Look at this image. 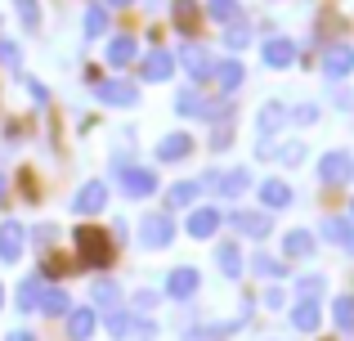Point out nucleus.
<instances>
[{
  "mask_svg": "<svg viewBox=\"0 0 354 341\" xmlns=\"http://www.w3.org/2000/svg\"><path fill=\"white\" fill-rule=\"evenodd\" d=\"M72 243H77V252H81V261H86V265H108V261H113V243H108L104 229L81 225Z\"/></svg>",
  "mask_w": 354,
  "mask_h": 341,
  "instance_id": "nucleus-1",
  "label": "nucleus"
},
{
  "mask_svg": "<svg viewBox=\"0 0 354 341\" xmlns=\"http://www.w3.org/2000/svg\"><path fill=\"white\" fill-rule=\"evenodd\" d=\"M139 243L153 247V252H157V247H166V243H175V220L171 216H157V211H153V216H144V220H139Z\"/></svg>",
  "mask_w": 354,
  "mask_h": 341,
  "instance_id": "nucleus-2",
  "label": "nucleus"
},
{
  "mask_svg": "<svg viewBox=\"0 0 354 341\" xmlns=\"http://www.w3.org/2000/svg\"><path fill=\"white\" fill-rule=\"evenodd\" d=\"M108 207V184L104 180H86L77 189V198H72V211L77 216H95V211H104Z\"/></svg>",
  "mask_w": 354,
  "mask_h": 341,
  "instance_id": "nucleus-3",
  "label": "nucleus"
},
{
  "mask_svg": "<svg viewBox=\"0 0 354 341\" xmlns=\"http://www.w3.org/2000/svg\"><path fill=\"white\" fill-rule=\"evenodd\" d=\"M198 270L193 265H180V270H171L166 274V297H175V301H184V297H193L198 292Z\"/></svg>",
  "mask_w": 354,
  "mask_h": 341,
  "instance_id": "nucleus-4",
  "label": "nucleus"
},
{
  "mask_svg": "<svg viewBox=\"0 0 354 341\" xmlns=\"http://www.w3.org/2000/svg\"><path fill=\"white\" fill-rule=\"evenodd\" d=\"M350 171H354L350 153H328V158L319 162V180H323V184H346Z\"/></svg>",
  "mask_w": 354,
  "mask_h": 341,
  "instance_id": "nucleus-5",
  "label": "nucleus"
},
{
  "mask_svg": "<svg viewBox=\"0 0 354 341\" xmlns=\"http://www.w3.org/2000/svg\"><path fill=\"white\" fill-rule=\"evenodd\" d=\"M323 72H328V77H346V72H354V50L350 45H328V50H323Z\"/></svg>",
  "mask_w": 354,
  "mask_h": 341,
  "instance_id": "nucleus-6",
  "label": "nucleus"
},
{
  "mask_svg": "<svg viewBox=\"0 0 354 341\" xmlns=\"http://www.w3.org/2000/svg\"><path fill=\"white\" fill-rule=\"evenodd\" d=\"M99 99L113 104V108H130L139 99V90L130 86V81H99Z\"/></svg>",
  "mask_w": 354,
  "mask_h": 341,
  "instance_id": "nucleus-7",
  "label": "nucleus"
},
{
  "mask_svg": "<svg viewBox=\"0 0 354 341\" xmlns=\"http://www.w3.org/2000/svg\"><path fill=\"white\" fill-rule=\"evenodd\" d=\"M121 184H126L130 198H148V193L157 189V175L144 171V167H126V171H121Z\"/></svg>",
  "mask_w": 354,
  "mask_h": 341,
  "instance_id": "nucleus-8",
  "label": "nucleus"
},
{
  "mask_svg": "<svg viewBox=\"0 0 354 341\" xmlns=\"http://www.w3.org/2000/svg\"><path fill=\"white\" fill-rule=\"evenodd\" d=\"M265 63L269 68H292L296 63V45L287 41V36H269L265 41Z\"/></svg>",
  "mask_w": 354,
  "mask_h": 341,
  "instance_id": "nucleus-9",
  "label": "nucleus"
},
{
  "mask_svg": "<svg viewBox=\"0 0 354 341\" xmlns=\"http://www.w3.org/2000/svg\"><path fill=\"white\" fill-rule=\"evenodd\" d=\"M171 72H175V59L166 50H153L144 63H139V77H144V81H166Z\"/></svg>",
  "mask_w": 354,
  "mask_h": 341,
  "instance_id": "nucleus-10",
  "label": "nucleus"
},
{
  "mask_svg": "<svg viewBox=\"0 0 354 341\" xmlns=\"http://www.w3.org/2000/svg\"><path fill=\"white\" fill-rule=\"evenodd\" d=\"M18 256H23V225L5 220L0 225V261H18Z\"/></svg>",
  "mask_w": 354,
  "mask_h": 341,
  "instance_id": "nucleus-11",
  "label": "nucleus"
},
{
  "mask_svg": "<svg viewBox=\"0 0 354 341\" xmlns=\"http://www.w3.org/2000/svg\"><path fill=\"white\" fill-rule=\"evenodd\" d=\"M180 63H184V68H189V72H193L198 81L216 72V63H211V54L202 50V45H184V50H180Z\"/></svg>",
  "mask_w": 354,
  "mask_h": 341,
  "instance_id": "nucleus-12",
  "label": "nucleus"
},
{
  "mask_svg": "<svg viewBox=\"0 0 354 341\" xmlns=\"http://www.w3.org/2000/svg\"><path fill=\"white\" fill-rule=\"evenodd\" d=\"M216 229H220V211H216V207H198V211L189 216V234H193V238H211Z\"/></svg>",
  "mask_w": 354,
  "mask_h": 341,
  "instance_id": "nucleus-13",
  "label": "nucleus"
},
{
  "mask_svg": "<svg viewBox=\"0 0 354 341\" xmlns=\"http://www.w3.org/2000/svg\"><path fill=\"white\" fill-rule=\"evenodd\" d=\"M234 225H238V234H247V238H265L269 234V216L265 211H238Z\"/></svg>",
  "mask_w": 354,
  "mask_h": 341,
  "instance_id": "nucleus-14",
  "label": "nucleus"
},
{
  "mask_svg": "<svg viewBox=\"0 0 354 341\" xmlns=\"http://www.w3.org/2000/svg\"><path fill=\"white\" fill-rule=\"evenodd\" d=\"M95 333V310H68V341H90Z\"/></svg>",
  "mask_w": 354,
  "mask_h": 341,
  "instance_id": "nucleus-15",
  "label": "nucleus"
},
{
  "mask_svg": "<svg viewBox=\"0 0 354 341\" xmlns=\"http://www.w3.org/2000/svg\"><path fill=\"white\" fill-rule=\"evenodd\" d=\"M189 149H193V140L175 131V135H166V140L157 144V158L162 162H180V158H189Z\"/></svg>",
  "mask_w": 354,
  "mask_h": 341,
  "instance_id": "nucleus-16",
  "label": "nucleus"
},
{
  "mask_svg": "<svg viewBox=\"0 0 354 341\" xmlns=\"http://www.w3.org/2000/svg\"><path fill=\"white\" fill-rule=\"evenodd\" d=\"M292 324L301 328V333H314V328H319V301H296Z\"/></svg>",
  "mask_w": 354,
  "mask_h": 341,
  "instance_id": "nucleus-17",
  "label": "nucleus"
},
{
  "mask_svg": "<svg viewBox=\"0 0 354 341\" xmlns=\"http://www.w3.org/2000/svg\"><path fill=\"white\" fill-rule=\"evenodd\" d=\"M108 63H113V68H126V63H135V41H130V36H117V41L108 45Z\"/></svg>",
  "mask_w": 354,
  "mask_h": 341,
  "instance_id": "nucleus-18",
  "label": "nucleus"
},
{
  "mask_svg": "<svg viewBox=\"0 0 354 341\" xmlns=\"http://www.w3.org/2000/svg\"><path fill=\"white\" fill-rule=\"evenodd\" d=\"M314 252V238L305 234V229H292V234L283 238V256H310Z\"/></svg>",
  "mask_w": 354,
  "mask_h": 341,
  "instance_id": "nucleus-19",
  "label": "nucleus"
},
{
  "mask_svg": "<svg viewBox=\"0 0 354 341\" xmlns=\"http://www.w3.org/2000/svg\"><path fill=\"white\" fill-rule=\"evenodd\" d=\"M216 261H220V270H225L229 279H242V256H238V247H234V243H220Z\"/></svg>",
  "mask_w": 354,
  "mask_h": 341,
  "instance_id": "nucleus-20",
  "label": "nucleus"
},
{
  "mask_svg": "<svg viewBox=\"0 0 354 341\" xmlns=\"http://www.w3.org/2000/svg\"><path fill=\"white\" fill-rule=\"evenodd\" d=\"M216 81H220V90H238L242 86V63H234V59L216 63Z\"/></svg>",
  "mask_w": 354,
  "mask_h": 341,
  "instance_id": "nucleus-21",
  "label": "nucleus"
},
{
  "mask_svg": "<svg viewBox=\"0 0 354 341\" xmlns=\"http://www.w3.org/2000/svg\"><path fill=\"white\" fill-rule=\"evenodd\" d=\"M260 198H265V207H287V202H292V189H287V184L283 180H269L265 184V189H260Z\"/></svg>",
  "mask_w": 354,
  "mask_h": 341,
  "instance_id": "nucleus-22",
  "label": "nucleus"
},
{
  "mask_svg": "<svg viewBox=\"0 0 354 341\" xmlns=\"http://www.w3.org/2000/svg\"><path fill=\"white\" fill-rule=\"evenodd\" d=\"M207 14L216 18V23H238L242 9H238V0H207Z\"/></svg>",
  "mask_w": 354,
  "mask_h": 341,
  "instance_id": "nucleus-23",
  "label": "nucleus"
},
{
  "mask_svg": "<svg viewBox=\"0 0 354 341\" xmlns=\"http://www.w3.org/2000/svg\"><path fill=\"white\" fill-rule=\"evenodd\" d=\"M251 189V171H229L225 180H220V193L225 198H238V193H247Z\"/></svg>",
  "mask_w": 354,
  "mask_h": 341,
  "instance_id": "nucleus-24",
  "label": "nucleus"
},
{
  "mask_svg": "<svg viewBox=\"0 0 354 341\" xmlns=\"http://www.w3.org/2000/svg\"><path fill=\"white\" fill-rule=\"evenodd\" d=\"M283 122H287L283 104H265V108H260V135H274V131H278Z\"/></svg>",
  "mask_w": 354,
  "mask_h": 341,
  "instance_id": "nucleus-25",
  "label": "nucleus"
},
{
  "mask_svg": "<svg viewBox=\"0 0 354 341\" xmlns=\"http://www.w3.org/2000/svg\"><path fill=\"white\" fill-rule=\"evenodd\" d=\"M41 297H45L41 279H27L23 288H18V306H23V310H41Z\"/></svg>",
  "mask_w": 354,
  "mask_h": 341,
  "instance_id": "nucleus-26",
  "label": "nucleus"
},
{
  "mask_svg": "<svg viewBox=\"0 0 354 341\" xmlns=\"http://www.w3.org/2000/svg\"><path fill=\"white\" fill-rule=\"evenodd\" d=\"M202 184H171V193H166V202L171 207H189V202H198Z\"/></svg>",
  "mask_w": 354,
  "mask_h": 341,
  "instance_id": "nucleus-27",
  "label": "nucleus"
},
{
  "mask_svg": "<svg viewBox=\"0 0 354 341\" xmlns=\"http://www.w3.org/2000/svg\"><path fill=\"white\" fill-rule=\"evenodd\" d=\"M175 113H184V117H202V113H207V104H202L193 90H180V95H175Z\"/></svg>",
  "mask_w": 354,
  "mask_h": 341,
  "instance_id": "nucleus-28",
  "label": "nucleus"
},
{
  "mask_svg": "<svg viewBox=\"0 0 354 341\" xmlns=\"http://www.w3.org/2000/svg\"><path fill=\"white\" fill-rule=\"evenodd\" d=\"M319 234H323V238H332V243H350L354 229H350V220H323Z\"/></svg>",
  "mask_w": 354,
  "mask_h": 341,
  "instance_id": "nucleus-29",
  "label": "nucleus"
},
{
  "mask_svg": "<svg viewBox=\"0 0 354 341\" xmlns=\"http://www.w3.org/2000/svg\"><path fill=\"white\" fill-rule=\"evenodd\" d=\"M332 315H337V328H346V333H354V297H350V292H346V297H337Z\"/></svg>",
  "mask_w": 354,
  "mask_h": 341,
  "instance_id": "nucleus-30",
  "label": "nucleus"
},
{
  "mask_svg": "<svg viewBox=\"0 0 354 341\" xmlns=\"http://www.w3.org/2000/svg\"><path fill=\"white\" fill-rule=\"evenodd\" d=\"M104 27H108V9L104 5H90L86 9V36H104Z\"/></svg>",
  "mask_w": 354,
  "mask_h": 341,
  "instance_id": "nucleus-31",
  "label": "nucleus"
},
{
  "mask_svg": "<svg viewBox=\"0 0 354 341\" xmlns=\"http://www.w3.org/2000/svg\"><path fill=\"white\" fill-rule=\"evenodd\" d=\"M41 310H45V315H68V292H59V288L45 292V297H41Z\"/></svg>",
  "mask_w": 354,
  "mask_h": 341,
  "instance_id": "nucleus-32",
  "label": "nucleus"
},
{
  "mask_svg": "<svg viewBox=\"0 0 354 341\" xmlns=\"http://www.w3.org/2000/svg\"><path fill=\"white\" fill-rule=\"evenodd\" d=\"M225 41L234 45V50H242V45L251 41V27H247V23H242V18H238V23H234V27H229V32H225Z\"/></svg>",
  "mask_w": 354,
  "mask_h": 341,
  "instance_id": "nucleus-33",
  "label": "nucleus"
},
{
  "mask_svg": "<svg viewBox=\"0 0 354 341\" xmlns=\"http://www.w3.org/2000/svg\"><path fill=\"white\" fill-rule=\"evenodd\" d=\"M193 14H198V5H193V0H175V23H180L184 32L193 27Z\"/></svg>",
  "mask_w": 354,
  "mask_h": 341,
  "instance_id": "nucleus-34",
  "label": "nucleus"
},
{
  "mask_svg": "<svg viewBox=\"0 0 354 341\" xmlns=\"http://www.w3.org/2000/svg\"><path fill=\"white\" fill-rule=\"evenodd\" d=\"M14 5H18V18H23L27 27L41 23V5H36V0H14Z\"/></svg>",
  "mask_w": 354,
  "mask_h": 341,
  "instance_id": "nucleus-35",
  "label": "nucleus"
},
{
  "mask_svg": "<svg viewBox=\"0 0 354 341\" xmlns=\"http://www.w3.org/2000/svg\"><path fill=\"white\" fill-rule=\"evenodd\" d=\"M319 292H323V279H319V274H305V279H301V301H314Z\"/></svg>",
  "mask_w": 354,
  "mask_h": 341,
  "instance_id": "nucleus-36",
  "label": "nucleus"
},
{
  "mask_svg": "<svg viewBox=\"0 0 354 341\" xmlns=\"http://www.w3.org/2000/svg\"><path fill=\"white\" fill-rule=\"evenodd\" d=\"M104 319H108V328H113V333H117V337H121V333H130V319H126V315H121V310H108V315H104Z\"/></svg>",
  "mask_w": 354,
  "mask_h": 341,
  "instance_id": "nucleus-37",
  "label": "nucleus"
},
{
  "mask_svg": "<svg viewBox=\"0 0 354 341\" xmlns=\"http://www.w3.org/2000/svg\"><path fill=\"white\" fill-rule=\"evenodd\" d=\"M301 158H305V144H287V149H283V162H287V167H296Z\"/></svg>",
  "mask_w": 354,
  "mask_h": 341,
  "instance_id": "nucleus-38",
  "label": "nucleus"
},
{
  "mask_svg": "<svg viewBox=\"0 0 354 341\" xmlns=\"http://www.w3.org/2000/svg\"><path fill=\"white\" fill-rule=\"evenodd\" d=\"M0 63H9V68L18 63V45L14 41H0Z\"/></svg>",
  "mask_w": 354,
  "mask_h": 341,
  "instance_id": "nucleus-39",
  "label": "nucleus"
},
{
  "mask_svg": "<svg viewBox=\"0 0 354 341\" xmlns=\"http://www.w3.org/2000/svg\"><path fill=\"white\" fill-rule=\"evenodd\" d=\"M95 301H104V306H113V301H117V288H113V283H99V288H95Z\"/></svg>",
  "mask_w": 354,
  "mask_h": 341,
  "instance_id": "nucleus-40",
  "label": "nucleus"
},
{
  "mask_svg": "<svg viewBox=\"0 0 354 341\" xmlns=\"http://www.w3.org/2000/svg\"><path fill=\"white\" fill-rule=\"evenodd\" d=\"M251 270H256V274H278V265L269 261V256H256V261H251Z\"/></svg>",
  "mask_w": 354,
  "mask_h": 341,
  "instance_id": "nucleus-41",
  "label": "nucleus"
},
{
  "mask_svg": "<svg viewBox=\"0 0 354 341\" xmlns=\"http://www.w3.org/2000/svg\"><path fill=\"white\" fill-rule=\"evenodd\" d=\"M314 117H319V108H314V104H301V108H296V122H314Z\"/></svg>",
  "mask_w": 354,
  "mask_h": 341,
  "instance_id": "nucleus-42",
  "label": "nucleus"
},
{
  "mask_svg": "<svg viewBox=\"0 0 354 341\" xmlns=\"http://www.w3.org/2000/svg\"><path fill=\"white\" fill-rule=\"evenodd\" d=\"M27 90H32L36 104H45V86H41V81H27Z\"/></svg>",
  "mask_w": 354,
  "mask_h": 341,
  "instance_id": "nucleus-43",
  "label": "nucleus"
},
{
  "mask_svg": "<svg viewBox=\"0 0 354 341\" xmlns=\"http://www.w3.org/2000/svg\"><path fill=\"white\" fill-rule=\"evenodd\" d=\"M9 341H36L32 333H23V328H18V333H9Z\"/></svg>",
  "mask_w": 354,
  "mask_h": 341,
  "instance_id": "nucleus-44",
  "label": "nucleus"
},
{
  "mask_svg": "<svg viewBox=\"0 0 354 341\" xmlns=\"http://www.w3.org/2000/svg\"><path fill=\"white\" fill-rule=\"evenodd\" d=\"M108 5H130V0H108Z\"/></svg>",
  "mask_w": 354,
  "mask_h": 341,
  "instance_id": "nucleus-45",
  "label": "nucleus"
},
{
  "mask_svg": "<svg viewBox=\"0 0 354 341\" xmlns=\"http://www.w3.org/2000/svg\"><path fill=\"white\" fill-rule=\"evenodd\" d=\"M0 198H5V180H0Z\"/></svg>",
  "mask_w": 354,
  "mask_h": 341,
  "instance_id": "nucleus-46",
  "label": "nucleus"
},
{
  "mask_svg": "<svg viewBox=\"0 0 354 341\" xmlns=\"http://www.w3.org/2000/svg\"><path fill=\"white\" fill-rule=\"evenodd\" d=\"M0 306H5V288H0Z\"/></svg>",
  "mask_w": 354,
  "mask_h": 341,
  "instance_id": "nucleus-47",
  "label": "nucleus"
},
{
  "mask_svg": "<svg viewBox=\"0 0 354 341\" xmlns=\"http://www.w3.org/2000/svg\"><path fill=\"white\" fill-rule=\"evenodd\" d=\"M346 247H350V252H354V238H350V243H346Z\"/></svg>",
  "mask_w": 354,
  "mask_h": 341,
  "instance_id": "nucleus-48",
  "label": "nucleus"
},
{
  "mask_svg": "<svg viewBox=\"0 0 354 341\" xmlns=\"http://www.w3.org/2000/svg\"><path fill=\"white\" fill-rule=\"evenodd\" d=\"M350 216H354V202H350Z\"/></svg>",
  "mask_w": 354,
  "mask_h": 341,
  "instance_id": "nucleus-49",
  "label": "nucleus"
}]
</instances>
